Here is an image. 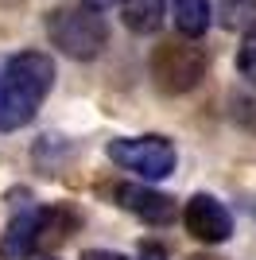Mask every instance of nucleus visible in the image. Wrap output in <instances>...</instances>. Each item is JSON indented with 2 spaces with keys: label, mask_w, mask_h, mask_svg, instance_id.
I'll use <instances>...</instances> for the list:
<instances>
[{
  "label": "nucleus",
  "mask_w": 256,
  "mask_h": 260,
  "mask_svg": "<svg viewBox=\"0 0 256 260\" xmlns=\"http://www.w3.org/2000/svg\"><path fill=\"white\" fill-rule=\"evenodd\" d=\"M163 8L167 0H120V20L136 35H151L163 23Z\"/></svg>",
  "instance_id": "8"
},
{
  "label": "nucleus",
  "mask_w": 256,
  "mask_h": 260,
  "mask_svg": "<svg viewBox=\"0 0 256 260\" xmlns=\"http://www.w3.org/2000/svg\"><path fill=\"white\" fill-rule=\"evenodd\" d=\"M117 202L124 210L140 217V221H148V225H171L175 217H179V206H175V198L159 194V190H151V186H120L117 190Z\"/></svg>",
  "instance_id": "7"
},
{
  "label": "nucleus",
  "mask_w": 256,
  "mask_h": 260,
  "mask_svg": "<svg viewBox=\"0 0 256 260\" xmlns=\"http://www.w3.org/2000/svg\"><path fill=\"white\" fill-rule=\"evenodd\" d=\"M144 260H163V249H159V245H155V249L148 245V249H144Z\"/></svg>",
  "instance_id": "13"
},
{
  "label": "nucleus",
  "mask_w": 256,
  "mask_h": 260,
  "mask_svg": "<svg viewBox=\"0 0 256 260\" xmlns=\"http://www.w3.org/2000/svg\"><path fill=\"white\" fill-rule=\"evenodd\" d=\"M237 66H241V74H245L248 82L256 86V23H248V27H245V39H241Z\"/></svg>",
  "instance_id": "11"
},
{
  "label": "nucleus",
  "mask_w": 256,
  "mask_h": 260,
  "mask_svg": "<svg viewBox=\"0 0 256 260\" xmlns=\"http://www.w3.org/2000/svg\"><path fill=\"white\" fill-rule=\"evenodd\" d=\"M171 16H175L179 35L198 39L210 27V0H171Z\"/></svg>",
  "instance_id": "9"
},
{
  "label": "nucleus",
  "mask_w": 256,
  "mask_h": 260,
  "mask_svg": "<svg viewBox=\"0 0 256 260\" xmlns=\"http://www.w3.org/2000/svg\"><path fill=\"white\" fill-rule=\"evenodd\" d=\"M109 159L120 163L124 171H136L140 179H167L175 171V148L163 136H132V140H113Z\"/></svg>",
  "instance_id": "5"
},
{
  "label": "nucleus",
  "mask_w": 256,
  "mask_h": 260,
  "mask_svg": "<svg viewBox=\"0 0 256 260\" xmlns=\"http://www.w3.org/2000/svg\"><path fill=\"white\" fill-rule=\"evenodd\" d=\"M82 260H128V256H120V252H109V249H89Z\"/></svg>",
  "instance_id": "12"
},
{
  "label": "nucleus",
  "mask_w": 256,
  "mask_h": 260,
  "mask_svg": "<svg viewBox=\"0 0 256 260\" xmlns=\"http://www.w3.org/2000/svg\"><path fill=\"white\" fill-rule=\"evenodd\" d=\"M213 16L221 27H245L256 16V0H213Z\"/></svg>",
  "instance_id": "10"
},
{
  "label": "nucleus",
  "mask_w": 256,
  "mask_h": 260,
  "mask_svg": "<svg viewBox=\"0 0 256 260\" xmlns=\"http://www.w3.org/2000/svg\"><path fill=\"white\" fill-rule=\"evenodd\" d=\"M74 225V217L66 210H23V214L12 217L8 233L0 241V256L4 260H27L31 252L51 249L66 237V229Z\"/></svg>",
  "instance_id": "3"
},
{
  "label": "nucleus",
  "mask_w": 256,
  "mask_h": 260,
  "mask_svg": "<svg viewBox=\"0 0 256 260\" xmlns=\"http://www.w3.org/2000/svg\"><path fill=\"white\" fill-rule=\"evenodd\" d=\"M82 4H89V8L101 12V8H109V4H117V0H82Z\"/></svg>",
  "instance_id": "14"
},
{
  "label": "nucleus",
  "mask_w": 256,
  "mask_h": 260,
  "mask_svg": "<svg viewBox=\"0 0 256 260\" xmlns=\"http://www.w3.org/2000/svg\"><path fill=\"white\" fill-rule=\"evenodd\" d=\"M182 221H186V229H190L198 241H206V245H217V241H225L233 233L229 210L210 194H194L190 202H186V210H182Z\"/></svg>",
  "instance_id": "6"
},
{
  "label": "nucleus",
  "mask_w": 256,
  "mask_h": 260,
  "mask_svg": "<svg viewBox=\"0 0 256 260\" xmlns=\"http://www.w3.org/2000/svg\"><path fill=\"white\" fill-rule=\"evenodd\" d=\"M54 82V62L39 51L12 54L4 74H0V128H23L39 113L43 98L51 93Z\"/></svg>",
  "instance_id": "1"
},
{
  "label": "nucleus",
  "mask_w": 256,
  "mask_h": 260,
  "mask_svg": "<svg viewBox=\"0 0 256 260\" xmlns=\"http://www.w3.org/2000/svg\"><path fill=\"white\" fill-rule=\"evenodd\" d=\"M47 35L62 54L85 62V58L101 54V47L109 39V27L101 20V12L89 8V4H62V8H54L47 16Z\"/></svg>",
  "instance_id": "2"
},
{
  "label": "nucleus",
  "mask_w": 256,
  "mask_h": 260,
  "mask_svg": "<svg viewBox=\"0 0 256 260\" xmlns=\"http://www.w3.org/2000/svg\"><path fill=\"white\" fill-rule=\"evenodd\" d=\"M206 74V54L198 43H190L186 35L179 39H163L151 54V78L163 93H186L202 82Z\"/></svg>",
  "instance_id": "4"
}]
</instances>
